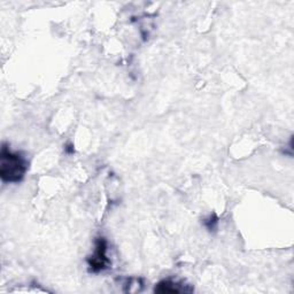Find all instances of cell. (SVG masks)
Returning a JSON list of instances; mask_svg holds the SVG:
<instances>
[{"instance_id": "1", "label": "cell", "mask_w": 294, "mask_h": 294, "mask_svg": "<svg viewBox=\"0 0 294 294\" xmlns=\"http://www.w3.org/2000/svg\"><path fill=\"white\" fill-rule=\"evenodd\" d=\"M0 177L4 183H19L28 170V162L20 153L11 151L5 144L0 154Z\"/></svg>"}, {"instance_id": "2", "label": "cell", "mask_w": 294, "mask_h": 294, "mask_svg": "<svg viewBox=\"0 0 294 294\" xmlns=\"http://www.w3.org/2000/svg\"><path fill=\"white\" fill-rule=\"evenodd\" d=\"M107 252V241L105 238H98L95 240V248L92 256L87 258L90 269L93 273H99L107 268L109 260L106 255Z\"/></svg>"}, {"instance_id": "4", "label": "cell", "mask_w": 294, "mask_h": 294, "mask_svg": "<svg viewBox=\"0 0 294 294\" xmlns=\"http://www.w3.org/2000/svg\"><path fill=\"white\" fill-rule=\"evenodd\" d=\"M217 223H218V218L217 216L215 214L213 215H210V216L208 218H206L205 219V222H204V224L205 226L207 227L208 231H215L216 230V227H217Z\"/></svg>"}, {"instance_id": "5", "label": "cell", "mask_w": 294, "mask_h": 294, "mask_svg": "<svg viewBox=\"0 0 294 294\" xmlns=\"http://www.w3.org/2000/svg\"><path fill=\"white\" fill-rule=\"evenodd\" d=\"M66 152H67V153H74L73 145H67V147H66Z\"/></svg>"}, {"instance_id": "3", "label": "cell", "mask_w": 294, "mask_h": 294, "mask_svg": "<svg viewBox=\"0 0 294 294\" xmlns=\"http://www.w3.org/2000/svg\"><path fill=\"white\" fill-rule=\"evenodd\" d=\"M190 289H186L182 284L173 280L167 279L162 280L155 286V292L157 293H181V292H188Z\"/></svg>"}]
</instances>
